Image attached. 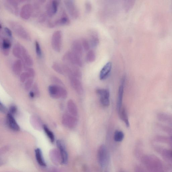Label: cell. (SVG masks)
Listing matches in <instances>:
<instances>
[{
	"label": "cell",
	"mask_w": 172,
	"mask_h": 172,
	"mask_svg": "<svg viewBox=\"0 0 172 172\" xmlns=\"http://www.w3.org/2000/svg\"><path fill=\"white\" fill-rule=\"evenodd\" d=\"M141 159L148 172H165L162 162L155 156L152 155L143 156Z\"/></svg>",
	"instance_id": "obj_1"
},
{
	"label": "cell",
	"mask_w": 172,
	"mask_h": 172,
	"mask_svg": "<svg viewBox=\"0 0 172 172\" xmlns=\"http://www.w3.org/2000/svg\"><path fill=\"white\" fill-rule=\"evenodd\" d=\"M8 24L18 37L26 41L29 42L31 40V36L28 31L19 23L11 20L8 21Z\"/></svg>",
	"instance_id": "obj_2"
},
{
	"label": "cell",
	"mask_w": 172,
	"mask_h": 172,
	"mask_svg": "<svg viewBox=\"0 0 172 172\" xmlns=\"http://www.w3.org/2000/svg\"><path fill=\"white\" fill-rule=\"evenodd\" d=\"M63 63L67 65H74L78 67H82L83 62L81 57L77 55L71 51L67 52L63 56Z\"/></svg>",
	"instance_id": "obj_3"
},
{
	"label": "cell",
	"mask_w": 172,
	"mask_h": 172,
	"mask_svg": "<svg viewBox=\"0 0 172 172\" xmlns=\"http://www.w3.org/2000/svg\"><path fill=\"white\" fill-rule=\"evenodd\" d=\"M48 90L50 96L53 99H65L67 96L66 90L61 86L51 85L49 86Z\"/></svg>",
	"instance_id": "obj_4"
},
{
	"label": "cell",
	"mask_w": 172,
	"mask_h": 172,
	"mask_svg": "<svg viewBox=\"0 0 172 172\" xmlns=\"http://www.w3.org/2000/svg\"><path fill=\"white\" fill-rule=\"evenodd\" d=\"M70 23L69 18L65 11L63 10L60 17L56 20L49 21L47 25L49 28H53L58 26L69 25Z\"/></svg>",
	"instance_id": "obj_5"
},
{
	"label": "cell",
	"mask_w": 172,
	"mask_h": 172,
	"mask_svg": "<svg viewBox=\"0 0 172 172\" xmlns=\"http://www.w3.org/2000/svg\"><path fill=\"white\" fill-rule=\"evenodd\" d=\"M154 148L172 170V151L169 149L165 148L158 144H155Z\"/></svg>",
	"instance_id": "obj_6"
},
{
	"label": "cell",
	"mask_w": 172,
	"mask_h": 172,
	"mask_svg": "<svg viewBox=\"0 0 172 172\" xmlns=\"http://www.w3.org/2000/svg\"><path fill=\"white\" fill-rule=\"evenodd\" d=\"M97 158L99 164L102 167H105L109 160V155L107 148L104 145H102L98 149Z\"/></svg>",
	"instance_id": "obj_7"
},
{
	"label": "cell",
	"mask_w": 172,
	"mask_h": 172,
	"mask_svg": "<svg viewBox=\"0 0 172 172\" xmlns=\"http://www.w3.org/2000/svg\"><path fill=\"white\" fill-rule=\"evenodd\" d=\"M62 33L61 30L54 32L51 38V45L53 50L59 53L62 49Z\"/></svg>",
	"instance_id": "obj_8"
},
{
	"label": "cell",
	"mask_w": 172,
	"mask_h": 172,
	"mask_svg": "<svg viewBox=\"0 0 172 172\" xmlns=\"http://www.w3.org/2000/svg\"><path fill=\"white\" fill-rule=\"evenodd\" d=\"M25 2L23 1L15 0H5L3 1V5L6 9L15 16H18L19 13V3Z\"/></svg>",
	"instance_id": "obj_9"
},
{
	"label": "cell",
	"mask_w": 172,
	"mask_h": 172,
	"mask_svg": "<svg viewBox=\"0 0 172 172\" xmlns=\"http://www.w3.org/2000/svg\"><path fill=\"white\" fill-rule=\"evenodd\" d=\"M65 7L71 17L75 19L78 18L79 12L78 7L74 1L66 0L64 1Z\"/></svg>",
	"instance_id": "obj_10"
},
{
	"label": "cell",
	"mask_w": 172,
	"mask_h": 172,
	"mask_svg": "<svg viewBox=\"0 0 172 172\" xmlns=\"http://www.w3.org/2000/svg\"><path fill=\"white\" fill-rule=\"evenodd\" d=\"M62 123L66 128L73 129L78 124V119L76 117L70 114H65L62 116Z\"/></svg>",
	"instance_id": "obj_11"
},
{
	"label": "cell",
	"mask_w": 172,
	"mask_h": 172,
	"mask_svg": "<svg viewBox=\"0 0 172 172\" xmlns=\"http://www.w3.org/2000/svg\"><path fill=\"white\" fill-rule=\"evenodd\" d=\"M60 3V1L56 0H51L48 2L46 6V13L48 17H52L56 14Z\"/></svg>",
	"instance_id": "obj_12"
},
{
	"label": "cell",
	"mask_w": 172,
	"mask_h": 172,
	"mask_svg": "<svg viewBox=\"0 0 172 172\" xmlns=\"http://www.w3.org/2000/svg\"><path fill=\"white\" fill-rule=\"evenodd\" d=\"M33 6L30 3H26L23 6L20 11L19 14L22 19L28 20L33 15Z\"/></svg>",
	"instance_id": "obj_13"
},
{
	"label": "cell",
	"mask_w": 172,
	"mask_h": 172,
	"mask_svg": "<svg viewBox=\"0 0 172 172\" xmlns=\"http://www.w3.org/2000/svg\"><path fill=\"white\" fill-rule=\"evenodd\" d=\"M69 78L71 86L76 92L79 94H83V89L80 78L73 76L69 77Z\"/></svg>",
	"instance_id": "obj_14"
},
{
	"label": "cell",
	"mask_w": 172,
	"mask_h": 172,
	"mask_svg": "<svg viewBox=\"0 0 172 172\" xmlns=\"http://www.w3.org/2000/svg\"><path fill=\"white\" fill-rule=\"evenodd\" d=\"M12 46L11 40L8 38L3 37L1 42V50L4 56H8L9 55Z\"/></svg>",
	"instance_id": "obj_15"
},
{
	"label": "cell",
	"mask_w": 172,
	"mask_h": 172,
	"mask_svg": "<svg viewBox=\"0 0 172 172\" xmlns=\"http://www.w3.org/2000/svg\"><path fill=\"white\" fill-rule=\"evenodd\" d=\"M125 82V80H121V84L119 88L117 105V109L118 113L120 111L122 108L123 107H122V104H123Z\"/></svg>",
	"instance_id": "obj_16"
},
{
	"label": "cell",
	"mask_w": 172,
	"mask_h": 172,
	"mask_svg": "<svg viewBox=\"0 0 172 172\" xmlns=\"http://www.w3.org/2000/svg\"><path fill=\"white\" fill-rule=\"evenodd\" d=\"M56 143L58 147L60 150L62 158V162L63 164H66L68 160V155L66 149L65 144L60 140H58Z\"/></svg>",
	"instance_id": "obj_17"
},
{
	"label": "cell",
	"mask_w": 172,
	"mask_h": 172,
	"mask_svg": "<svg viewBox=\"0 0 172 172\" xmlns=\"http://www.w3.org/2000/svg\"><path fill=\"white\" fill-rule=\"evenodd\" d=\"M71 51L81 57L83 53V48L81 42L78 40L74 41L71 44Z\"/></svg>",
	"instance_id": "obj_18"
},
{
	"label": "cell",
	"mask_w": 172,
	"mask_h": 172,
	"mask_svg": "<svg viewBox=\"0 0 172 172\" xmlns=\"http://www.w3.org/2000/svg\"><path fill=\"white\" fill-rule=\"evenodd\" d=\"M112 68V63L108 62L104 66L99 73V79L101 80H105L109 75Z\"/></svg>",
	"instance_id": "obj_19"
},
{
	"label": "cell",
	"mask_w": 172,
	"mask_h": 172,
	"mask_svg": "<svg viewBox=\"0 0 172 172\" xmlns=\"http://www.w3.org/2000/svg\"><path fill=\"white\" fill-rule=\"evenodd\" d=\"M7 121L8 125L12 129L15 131L20 130V126L17 123L13 115L10 113L7 115Z\"/></svg>",
	"instance_id": "obj_20"
},
{
	"label": "cell",
	"mask_w": 172,
	"mask_h": 172,
	"mask_svg": "<svg viewBox=\"0 0 172 172\" xmlns=\"http://www.w3.org/2000/svg\"><path fill=\"white\" fill-rule=\"evenodd\" d=\"M30 123L35 129L41 130L43 129V125L42 120L39 117L35 115L32 116L30 118Z\"/></svg>",
	"instance_id": "obj_21"
},
{
	"label": "cell",
	"mask_w": 172,
	"mask_h": 172,
	"mask_svg": "<svg viewBox=\"0 0 172 172\" xmlns=\"http://www.w3.org/2000/svg\"><path fill=\"white\" fill-rule=\"evenodd\" d=\"M68 110L70 114L75 117H77L78 115V108L72 99H69L67 103Z\"/></svg>",
	"instance_id": "obj_22"
},
{
	"label": "cell",
	"mask_w": 172,
	"mask_h": 172,
	"mask_svg": "<svg viewBox=\"0 0 172 172\" xmlns=\"http://www.w3.org/2000/svg\"><path fill=\"white\" fill-rule=\"evenodd\" d=\"M12 70L16 75L20 74L23 68V64L22 61L19 59L16 60L12 65Z\"/></svg>",
	"instance_id": "obj_23"
},
{
	"label": "cell",
	"mask_w": 172,
	"mask_h": 172,
	"mask_svg": "<svg viewBox=\"0 0 172 172\" xmlns=\"http://www.w3.org/2000/svg\"><path fill=\"white\" fill-rule=\"evenodd\" d=\"M53 69L59 74L65 75V66L64 64L58 62H54L52 65Z\"/></svg>",
	"instance_id": "obj_24"
},
{
	"label": "cell",
	"mask_w": 172,
	"mask_h": 172,
	"mask_svg": "<svg viewBox=\"0 0 172 172\" xmlns=\"http://www.w3.org/2000/svg\"><path fill=\"white\" fill-rule=\"evenodd\" d=\"M24 46L20 43H16L13 49V56L18 59L20 60L23 50Z\"/></svg>",
	"instance_id": "obj_25"
},
{
	"label": "cell",
	"mask_w": 172,
	"mask_h": 172,
	"mask_svg": "<svg viewBox=\"0 0 172 172\" xmlns=\"http://www.w3.org/2000/svg\"><path fill=\"white\" fill-rule=\"evenodd\" d=\"M119 114L120 118L124 122L126 126L128 128L129 127L130 124L127 112L126 109L124 107L122 108L120 111L119 113Z\"/></svg>",
	"instance_id": "obj_26"
},
{
	"label": "cell",
	"mask_w": 172,
	"mask_h": 172,
	"mask_svg": "<svg viewBox=\"0 0 172 172\" xmlns=\"http://www.w3.org/2000/svg\"><path fill=\"white\" fill-rule=\"evenodd\" d=\"M46 1H38L35 2L33 4V15L34 16H37L39 15L40 12L41 6Z\"/></svg>",
	"instance_id": "obj_27"
},
{
	"label": "cell",
	"mask_w": 172,
	"mask_h": 172,
	"mask_svg": "<svg viewBox=\"0 0 172 172\" xmlns=\"http://www.w3.org/2000/svg\"><path fill=\"white\" fill-rule=\"evenodd\" d=\"M35 157L38 164L42 166H46V164L43 158L41 151L39 149H36L35 150Z\"/></svg>",
	"instance_id": "obj_28"
},
{
	"label": "cell",
	"mask_w": 172,
	"mask_h": 172,
	"mask_svg": "<svg viewBox=\"0 0 172 172\" xmlns=\"http://www.w3.org/2000/svg\"><path fill=\"white\" fill-rule=\"evenodd\" d=\"M99 39L98 34L95 33H92L90 36V43L93 48L98 46L99 43Z\"/></svg>",
	"instance_id": "obj_29"
},
{
	"label": "cell",
	"mask_w": 172,
	"mask_h": 172,
	"mask_svg": "<svg viewBox=\"0 0 172 172\" xmlns=\"http://www.w3.org/2000/svg\"><path fill=\"white\" fill-rule=\"evenodd\" d=\"M96 93L100 97V98H109L110 92L106 89H98L96 90Z\"/></svg>",
	"instance_id": "obj_30"
},
{
	"label": "cell",
	"mask_w": 172,
	"mask_h": 172,
	"mask_svg": "<svg viewBox=\"0 0 172 172\" xmlns=\"http://www.w3.org/2000/svg\"><path fill=\"white\" fill-rule=\"evenodd\" d=\"M96 55L95 52L93 50H89L86 56V60L89 63H92L95 60Z\"/></svg>",
	"instance_id": "obj_31"
},
{
	"label": "cell",
	"mask_w": 172,
	"mask_h": 172,
	"mask_svg": "<svg viewBox=\"0 0 172 172\" xmlns=\"http://www.w3.org/2000/svg\"><path fill=\"white\" fill-rule=\"evenodd\" d=\"M124 137V135L123 132L118 130L115 131L114 135V139L115 142H119L123 141Z\"/></svg>",
	"instance_id": "obj_32"
},
{
	"label": "cell",
	"mask_w": 172,
	"mask_h": 172,
	"mask_svg": "<svg viewBox=\"0 0 172 172\" xmlns=\"http://www.w3.org/2000/svg\"><path fill=\"white\" fill-rule=\"evenodd\" d=\"M43 129L51 142L53 143L55 141V136H54L53 133L48 128V126L46 125H43Z\"/></svg>",
	"instance_id": "obj_33"
},
{
	"label": "cell",
	"mask_w": 172,
	"mask_h": 172,
	"mask_svg": "<svg viewBox=\"0 0 172 172\" xmlns=\"http://www.w3.org/2000/svg\"><path fill=\"white\" fill-rule=\"evenodd\" d=\"M35 48L36 54L37 56L40 58L43 57V52L41 47L38 41L36 40L35 41Z\"/></svg>",
	"instance_id": "obj_34"
},
{
	"label": "cell",
	"mask_w": 172,
	"mask_h": 172,
	"mask_svg": "<svg viewBox=\"0 0 172 172\" xmlns=\"http://www.w3.org/2000/svg\"><path fill=\"white\" fill-rule=\"evenodd\" d=\"M30 78H31V76L29 72L27 71L23 72L20 75V80L21 82L23 83L25 82V81Z\"/></svg>",
	"instance_id": "obj_35"
},
{
	"label": "cell",
	"mask_w": 172,
	"mask_h": 172,
	"mask_svg": "<svg viewBox=\"0 0 172 172\" xmlns=\"http://www.w3.org/2000/svg\"><path fill=\"white\" fill-rule=\"evenodd\" d=\"M81 42L83 49L85 51L88 52L90 48V44L88 40L83 38L81 39Z\"/></svg>",
	"instance_id": "obj_36"
},
{
	"label": "cell",
	"mask_w": 172,
	"mask_h": 172,
	"mask_svg": "<svg viewBox=\"0 0 172 172\" xmlns=\"http://www.w3.org/2000/svg\"><path fill=\"white\" fill-rule=\"evenodd\" d=\"M33 78H30L26 81L25 84V89L26 91H28L32 87L33 84Z\"/></svg>",
	"instance_id": "obj_37"
},
{
	"label": "cell",
	"mask_w": 172,
	"mask_h": 172,
	"mask_svg": "<svg viewBox=\"0 0 172 172\" xmlns=\"http://www.w3.org/2000/svg\"><path fill=\"white\" fill-rule=\"evenodd\" d=\"M100 102L101 105L104 107H108L110 104L109 98H100Z\"/></svg>",
	"instance_id": "obj_38"
},
{
	"label": "cell",
	"mask_w": 172,
	"mask_h": 172,
	"mask_svg": "<svg viewBox=\"0 0 172 172\" xmlns=\"http://www.w3.org/2000/svg\"><path fill=\"white\" fill-rule=\"evenodd\" d=\"M51 80L52 82L55 83L56 85H63V83L61 80L56 76H52L51 78Z\"/></svg>",
	"instance_id": "obj_39"
},
{
	"label": "cell",
	"mask_w": 172,
	"mask_h": 172,
	"mask_svg": "<svg viewBox=\"0 0 172 172\" xmlns=\"http://www.w3.org/2000/svg\"><path fill=\"white\" fill-rule=\"evenodd\" d=\"M48 17L46 13H42L40 15L38 19V21L39 23H43L46 21Z\"/></svg>",
	"instance_id": "obj_40"
},
{
	"label": "cell",
	"mask_w": 172,
	"mask_h": 172,
	"mask_svg": "<svg viewBox=\"0 0 172 172\" xmlns=\"http://www.w3.org/2000/svg\"><path fill=\"white\" fill-rule=\"evenodd\" d=\"M35 94V97L38 98L40 96V91L38 86L37 83H35L33 86L32 91Z\"/></svg>",
	"instance_id": "obj_41"
},
{
	"label": "cell",
	"mask_w": 172,
	"mask_h": 172,
	"mask_svg": "<svg viewBox=\"0 0 172 172\" xmlns=\"http://www.w3.org/2000/svg\"><path fill=\"white\" fill-rule=\"evenodd\" d=\"M134 2L133 1H126L124 3V8L125 10L128 11L134 5Z\"/></svg>",
	"instance_id": "obj_42"
},
{
	"label": "cell",
	"mask_w": 172,
	"mask_h": 172,
	"mask_svg": "<svg viewBox=\"0 0 172 172\" xmlns=\"http://www.w3.org/2000/svg\"><path fill=\"white\" fill-rule=\"evenodd\" d=\"M85 10L87 13H89L92 10V6L91 3L89 1L86 2L85 4Z\"/></svg>",
	"instance_id": "obj_43"
},
{
	"label": "cell",
	"mask_w": 172,
	"mask_h": 172,
	"mask_svg": "<svg viewBox=\"0 0 172 172\" xmlns=\"http://www.w3.org/2000/svg\"><path fill=\"white\" fill-rule=\"evenodd\" d=\"M165 143L169 146L171 150L172 151V136H170L169 137H166Z\"/></svg>",
	"instance_id": "obj_44"
},
{
	"label": "cell",
	"mask_w": 172,
	"mask_h": 172,
	"mask_svg": "<svg viewBox=\"0 0 172 172\" xmlns=\"http://www.w3.org/2000/svg\"><path fill=\"white\" fill-rule=\"evenodd\" d=\"M3 30L4 32L6 33V34L9 38L10 39L13 38V34L12 31L11 29L7 27H5L3 28Z\"/></svg>",
	"instance_id": "obj_45"
},
{
	"label": "cell",
	"mask_w": 172,
	"mask_h": 172,
	"mask_svg": "<svg viewBox=\"0 0 172 172\" xmlns=\"http://www.w3.org/2000/svg\"><path fill=\"white\" fill-rule=\"evenodd\" d=\"M10 113L12 114H15L17 112V107L15 106H12L10 108Z\"/></svg>",
	"instance_id": "obj_46"
},
{
	"label": "cell",
	"mask_w": 172,
	"mask_h": 172,
	"mask_svg": "<svg viewBox=\"0 0 172 172\" xmlns=\"http://www.w3.org/2000/svg\"><path fill=\"white\" fill-rule=\"evenodd\" d=\"M0 111L3 113H5L7 111L6 107L1 102L0 103Z\"/></svg>",
	"instance_id": "obj_47"
},
{
	"label": "cell",
	"mask_w": 172,
	"mask_h": 172,
	"mask_svg": "<svg viewBox=\"0 0 172 172\" xmlns=\"http://www.w3.org/2000/svg\"><path fill=\"white\" fill-rule=\"evenodd\" d=\"M29 94L31 98H33L35 97L34 94L32 91L30 92Z\"/></svg>",
	"instance_id": "obj_48"
}]
</instances>
